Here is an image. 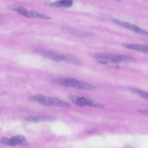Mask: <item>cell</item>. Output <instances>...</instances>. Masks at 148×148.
<instances>
[{"mask_svg":"<svg viewBox=\"0 0 148 148\" xmlns=\"http://www.w3.org/2000/svg\"><path fill=\"white\" fill-rule=\"evenodd\" d=\"M71 33L75 36L82 38L88 37L92 35V34L89 32L80 30L73 31Z\"/></svg>","mask_w":148,"mask_h":148,"instance_id":"8","label":"cell"},{"mask_svg":"<svg viewBox=\"0 0 148 148\" xmlns=\"http://www.w3.org/2000/svg\"><path fill=\"white\" fill-rule=\"evenodd\" d=\"M64 61L69 63L77 65H81L82 64L80 62L75 59L66 55Z\"/></svg>","mask_w":148,"mask_h":148,"instance_id":"11","label":"cell"},{"mask_svg":"<svg viewBox=\"0 0 148 148\" xmlns=\"http://www.w3.org/2000/svg\"><path fill=\"white\" fill-rule=\"evenodd\" d=\"M39 12L36 11H27L25 16L29 18L38 17Z\"/></svg>","mask_w":148,"mask_h":148,"instance_id":"12","label":"cell"},{"mask_svg":"<svg viewBox=\"0 0 148 148\" xmlns=\"http://www.w3.org/2000/svg\"><path fill=\"white\" fill-rule=\"evenodd\" d=\"M27 121L33 122H37L40 121H43L42 116H29L25 118Z\"/></svg>","mask_w":148,"mask_h":148,"instance_id":"13","label":"cell"},{"mask_svg":"<svg viewBox=\"0 0 148 148\" xmlns=\"http://www.w3.org/2000/svg\"><path fill=\"white\" fill-rule=\"evenodd\" d=\"M112 21L121 27L132 30L135 32L146 36H148V32L142 29L136 25L125 22L116 19L112 18Z\"/></svg>","mask_w":148,"mask_h":148,"instance_id":"2","label":"cell"},{"mask_svg":"<svg viewBox=\"0 0 148 148\" xmlns=\"http://www.w3.org/2000/svg\"><path fill=\"white\" fill-rule=\"evenodd\" d=\"M66 56V55L64 54H56L53 60L58 62L62 61H64L65 58Z\"/></svg>","mask_w":148,"mask_h":148,"instance_id":"15","label":"cell"},{"mask_svg":"<svg viewBox=\"0 0 148 148\" xmlns=\"http://www.w3.org/2000/svg\"><path fill=\"white\" fill-rule=\"evenodd\" d=\"M1 143L6 145L11 146V139L5 137L2 138L0 140Z\"/></svg>","mask_w":148,"mask_h":148,"instance_id":"16","label":"cell"},{"mask_svg":"<svg viewBox=\"0 0 148 148\" xmlns=\"http://www.w3.org/2000/svg\"><path fill=\"white\" fill-rule=\"evenodd\" d=\"M69 100L75 105L79 106H86V100L84 97H79L76 96L70 95L68 96Z\"/></svg>","mask_w":148,"mask_h":148,"instance_id":"4","label":"cell"},{"mask_svg":"<svg viewBox=\"0 0 148 148\" xmlns=\"http://www.w3.org/2000/svg\"><path fill=\"white\" fill-rule=\"evenodd\" d=\"M11 146H14L18 144L26 145L27 142L25 138L21 136H16L11 138Z\"/></svg>","mask_w":148,"mask_h":148,"instance_id":"5","label":"cell"},{"mask_svg":"<svg viewBox=\"0 0 148 148\" xmlns=\"http://www.w3.org/2000/svg\"><path fill=\"white\" fill-rule=\"evenodd\" d=\"M16 11L20 14L24 16L27 11L23 7L18 6Z\"/></svg>","mask_w":148,"mask_h":148,"instance_id":"17","label":"cell"},{"mask_svg":"<svg viewBox=\"0 0 148 148\" xmlns=\"http://www.w3.org/2000/svg\"><path fill=\"white\" fill-rule=\"evenodd\" d=\"M138 111L142 113L148 115V110H138Z\"/></svg>","mask_w":148,"mask_h":148,"instance_id":"19","label":"cell"},{"mask_svg":"<svg viewBox=\"0 0 148 148\" xmlns=\"http://www.w3.org/2000/svg\"><path fill=\"white\" fill-rule=\"evenodd\" d=\"M38 17L44 19H49L51 18L49 16L40 12H39Z\"/></svg>","mask_w":148,"mask_h":148,"instance_id":"18","label":"cell"},{"mask_svg":"<svg viewBox=\"0 0 148 148\" xmlns=\"http://www.w3.org/2000/svg\"><path fill=\"white\" fill-rule=\"evenodd\" d=\"M97 129H93L90 130L87 132V133L88 134H92L96 132L97 131Z\"/></svg>","mask_w":148,"mask_h":148,"instance_id":"20","label":"cell"},{"mask_svg":"<svg viewBox=\"0 0 148 148\" xmlns=\"http://www.w3.org/2000/svg\"><path fill=\"white\" fill-rule=\"evenodd\" d=\"M38 53L42 56L53 60L56 55L53 53L47 51L40 50L38 51Z\"/></svg>","mask_w":148,"mask_h":148,"instance_id":"10","label":"cell"},{"mask_svg":"<svg viewBox=\"0 0 148 148\" xmlns=\"http://www.w3.org/2000/svg\"><path fill=\"white\" fill-rule=\"evenodd\" d=\"M122 45L127 48L132 49L143 53H147L148 48L145 45L136 44H123Z\"/></svg>","mask_w":148,"mask_h":148,"instance_id":"3","label":"cell"},{"mask_svg":"<svg viewBox=\"0 0 148 148\" xmlns=\"http://www.w3.org/2000/svg\"><path fill=\"white\" fill-rule=\"evenodd\" d=\"M73 1L71 0H62L56 1L55 5L56 7H62L65 8L71 7Z\"/></svg>","mask_w":148,"mask_h":148,"instance_id":"7","label":"cell"},{"mask_svg":"<svg viewBox=\"0 0 148 148\" xmlns=\"http://www.w3.org/2000/svg\"><path fill=\"white\" fill-rule=\"evenodd\" d=\"M130 90L132 92L138 95L142 98L145 99H148L147 92L134 88H131Z\"/></svg>","mask_w":148,"mask_h":148,"instance_id":"9","label":"cell"},{"mask_svg":"<svg viewBox=\"0 0 148 148\" xmlns=\"http://www.w3.org/2000/svg\"><path fill=\"white\" fill-rule=\"evenodd\" d=\"M101 54L106 59L107 62H111L118 64L119 62H132L134 60L132 57L125 55L107 53Z\"/></svg>","mask_w":148,"mask_h":148,"instance_id":"1","label":"cell"},{"mask_svg":"<svg viewBox=\"0 0 148 148\" xmlns=\"http://www.w3.org/2000/svg\"><path fill=\"white\" fill-rule=\"evenodd\" d=\"M43 96L40 95L33 96L29 98V101L32 102H39Z\"/></svg>","mask_w":148,"mask_h":148,"instance_id":"14","label":"cell"},{"mask_svg":"<svg viewBox=\"0 0 148 148\" xmlns=\"http://www.w3.org/2000/svg\"><path fill=\"white\" fill-rule=\"evenodd\" d=\"M77 88L93 90H95L96 87L88 83L79 81Z\"/></svg>","mask_w":148,"mask_h":148,"instance_id":"6","label":"cell"}]
</instances>
